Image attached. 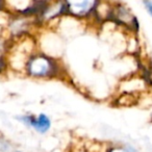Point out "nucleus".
Returning <instances> with one entry per match:
<instances>
[{
	"label": "nucleus",
	"instance_id": "9d476101",
	"mask_svg": "<svg viewBox=\"0 0 152 152\" xmlns=\"http://www.w3.org/2000/svg\"><path fill=\"white\" fill-rule=\"evenodd\" d=\"M7 63L5 56H0V74H2L7 70Z\"/></svg>",
	"mask_w": 152,
	"mask_h": 152
},
{
	"label": "nucleus",
	"instance_id": "423d86ee",
	"mask_svg": "<svg viewBox=\"0 0 152 152\" xmlns=\"http://www.w3.org/2000/svg\"><path fill=\"white\" fill-rule=\"evenodd\" d=\"M140 96L133 95V94L121 93L117 98V105L119 106H132L139 103Z\"/></svg>",
	"mask_w": 152,
	"mask_h": 152
},
{
	"label": "nucleus",
	"instance_id": "f8f14e48",
	"mask_svg": "<svg viewBox=\"0 0 152 152\" xmlns=\"http://www.w3.org/2000/svg\"><path fill=\"white\" fill-rule=\"evenodd\" d=\"M16 152H21V151H16Z\"/></svg>",
	"mask_w": 152,
	"mask_h": 152
},
{
	"label": "nucleus",
	"instance_id": "9b49d317",
	"mask_svg": "<svg viewBox=\"0 0 152 152\" xmlns=\"http://www.w3.org/2000/svg\"><path fill=\"white\" fill-rule=\"evenodd\" d=\"M144 7H146V11L150 14V16L152 17V1H143Z\"/></svg>",
	"mask_w": 152,
	"mask_h": 152
},
{
	"label": "nucleus",
	"instance_id": "f257e3e1",
	"mask_svg": "<svg viewBox=\"0 0 152 152\" xmlns=\"http://www.w3.org/2000/svg\"><path fill=\"white\" fill-rule=\"evenodd\" d=\"M58 72L59 68L56 61L52 57L42 53H34L26 63L25 73L32 78H51Z\"/></svg>",
	"mask_w": 152,
	"mask_h": 152
},
{
	"label": "nucleus",
	"instance_id": "1a4fd4ad",
	"mask_svg": "<svg viewBox=\"0 0 152 152\" xmlns=\"http://www.w3.org/2000/svg\"><path fill=\"white\" fill-rule=\"evenodd\" d=\"M108 152H139L134 147L130 145H125L122 147H118V148H113V149L108 150Z\"/></svg>",
	"mask_w": 152,
	"mask_h": 152
},
{
	"label": "nucleus",
	"instance_id": "f03ea898",
	"mask_svg": "<svg viewBox=\"0 0 152 152\" xmlns=\"http://www.w3.org/2000/svg\"><path fill=\"white\" fill-rule=\"evenodd\" d=\"M18 121L23 123L25 126L31 127L39 133H46L51 128V120L46 114L34 115H23L16 117Z\"/></svg>",
	"mask_w": 152,
	"mask_h": 152
},
{
	"label": "nucleus",
	"instance_id": "0eeeda50",
	"mask_svg": "<svg viewBox=\"0 0 152 152\" xmlns=\"http://www.w3.org/2000/svg\"><path fill=\"white\" fill-rule=\"evenodd\" d=\"M10 45H7V38L0 34V56H5Z\"/></svg>",
	"mask_w": 152,
	"mask_h": 152
},
{
	"label": "nucleus",
	"instance_id": "20e7f679",
	"mask_svg": "<svg viewBox=\"0 0 152 152\" xmlns=\"http://www.w3.org/2000/svg\"><path fill=\"white\" fill-rule=\"evenodd\" d=\"M147 90L146 81L141 77H131V78L125 79L120 83L119 91L121 93L133 94V95L140 96L141 93H144Z\"/></svg>",
	"mask_w": 152,
	"mask_h": 152
},
{
	"label": "nucleus",
	"instance_id": "39448f33",
	"mask_svg": "<svg viewBox=\"0 0 152 152\" xmlns=\"http://www.w3.org/2000/svg\"><path fill=\"white\" fill-rule=\"evenodd\" d=\"M112 16H114L119 23L127 26V27L134 28L133 24L135 22L134 15L131 13V11L127 7L123 4H118L116 7H113Z\"/></svg>",
	"mask_w": 152,
	"mask_h": 152
},
{
	"label": "nucleus",
	"instance_id": "7ed1b4c3",
	"mask_svg": "<svg viewBox=\"0 0 152 152\" xmlns=\"http://www.w3.org/2000/svg\"><path fill=\"white\" fill-rule=\"evenodd\" d=\"M98 2L96 1H81V2H66L67 12H69L72 16L77 18H83L95 11Z\"/></svg>",
	"mask_w": 152,
	"mask_h": 152
},
{
	"label": "nucleus",
	"instance_id": "6e6552de",
	"mask_svg": "<svg viewBox=\"0 0 152 152\" xmlns=\"http://www.w3.org/2000/svg\"><path fill=\"white\" fill-rule=\"evenodd\" d=\"M12 150V144L10 141L0 137V152H10Z\"/></svg>",
	"mask_w": 152,
	"mask_h": 152
}]
</instances>
